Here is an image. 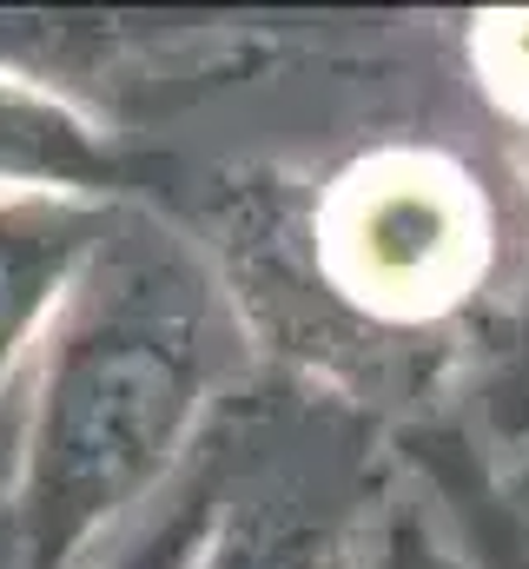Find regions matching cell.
I'll return each mask as SVG.
<instances>
[{
  "instance_id": "obj_6",
  "label": "cell",
  "mask_w": 529,
  "mask_h": 569,
  "mask_svg": "<svg viewBox=\"0 0 529 569\" xmlns=\"http://www.w3.org/2000/svg\"><path fill=\"white\" fill-rule=\"evenodd\" d=\"M232 463H239V425L219 418V430L206 437V450L186 463V477H179L93 569H192L199 550H206V537H212L219 503H226Z\"/></svg>"
},
{
  "instance_id": "obj_1",
  "label": "cell",
  "mask_w": 529,
  "mask_h": 569,
  "mask_svg": "<svg viewBox=\"0 0 529 569\" xmlns=\"http://www.w3.org/2000/svg\"><path fill=\"white\" fill-rule=\"evenodd\" d=\"M239 371L246 318L212 252L120 199L27 365L0 490L20 569L100 563L206 450Z\"/></svg>"
},
{
  "instance_id": "obj_9",
  "label": "cell",
  "mask_w": 529,
  "mask_h": 569,
  "mask_svg": "<svg viewBox=\"0 0 529 569\" xmlns=\"http://www.w3.org/2000/svg\"><path fill=\"white\" fill-rule=\"evenodd\" d=\"M503 358H510V371H517V391H529V279H523V331H517V345H510Z\"/></svg>"
},
{
  "instance_id": "obj_3",
  "label": "cell",
  "mask_w": 529,
  "mask_h": 569,
  "mask_svg": "<svg viewBox=\"0 0 529 569\" xmlns=\"http://www.w3.org/2000/svg\"><path fill=\"white\" fill-rule=\"evenodd\" d=\"M391 477L365 457H264L239 430V463L192 569H365Z\"/></svg>"
},
{
  "instance_id": "obj_2",
  "label": "cell",
  "mask_w": 529,
  "mask_h": 569,
  "mask_svg": "<svg viewBox=\"0 0 529 569\" xmlns=\"http://www.w3.org/2000/svg\"><path fill=\"white\" fill-rule=\"evenodd\" d=\"M318 291L385 338L463 325L503 259V212L477 159L437 140L351 152L305 219Z\"/></svg>"
},
{
  "instance_id": "obj_8",
  "label": "cell",
  "mask_w": 529,
  "mask_h": 569,
  "mask_svg": "<svg viewBox=\"0 0 529 569\" xmlns=\"http://www.w3.org/2000/svg\"><path fill=\"white\" fill-rule=\"evenodd\" d=\"M490 477H497L503 510L517 517V530L529 537V430L517 437V457H490Z\"/></svg>"
},
{
  "instance_id": "obj_10",
  "label": "cell",
  "mask_w": 529,
  "mask_h": 569,
  "mask_svg": "<svg viewBox=\"0 0 529 569\" xmlns=\"http://www.w3.org/2000/svg\"><path fill=\"white\" fill-rule=\"evenodd\" d=\"M0 569H20V543H13V517L0 503Z\"/></svg>"
},
{
  "instance_id": "obj_5",
  "label": "cell",
  "mask_w": 529,
  "mask_h": 569,
  "mask_svg": "<svg viewBox=\"0 0 529 569\" xmlns=\"http://www.w3.org/2000/svg\"><path fill=\"white\" fill-rule=\"evenodd\" d=\"M437 503V517L450 523L457 550L470 569H529V537L497 497L490 477V450H477V437L457 425H417L403 437L397 457Z\"/></svg>"
},
{
  "instance_id": "obj_7",
  "label": "cell",
  "mask_w": 529,
  "mask_h": 569,
  "mask_svg": "<svg viewBox=\"0 0 529 569\" xmlns=\"http://www.w3.org/2000/svg\"><path fill=\"white\" fill-rule=\"evenodd\" d=\"M365 569H470L450 523L437 517L430 490L397 463V477L385 483V503L371 517V543H365Z\"/></svg>"
},
{
  "instance_id": "obj_4",
  "label": "cell",
  "mask_w": 529,
  "mask_h": 569,
  "mask_svg": "<svg viewBox=\"0 0 529 569\" xmlns=\"http://www.w3.org/2000/svg\"><path fill=\"white\" fill-rule=\"evenodd\" d=\"M120 199L0 192V391L27 378L53 311L100 252Z\"/></svg>"
}]
</instances>
